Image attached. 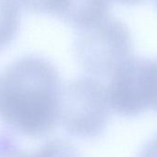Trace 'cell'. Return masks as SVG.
Returning a JSON list of instances; mask_svg holds the SVG:
<instances>
[{"label":"cell","mask_w":157,"mask_h":157,"mask_svg":"<svg viewBox=\"0 0 157 157\" xmlns=\"http://www.w3.org/2000/svg\"><path fill=\"white\" fill-rule=\"evenodd\" d=\"M150 108L157 111V58L150 60Z\"/></svg>","instance_id":"obj_10"},{"label":"cell","mask_w":157,"mask_h":157,"mask_svg":"<svg viewBox=\"0 0 157 157\" xmlns=\"http://www.w3.org/2000/svg\"><path fill=\"white\" fill-rule=\"evenodd\" d=\"M32 157H81V155L69 140L55 139L47 141Z\"/></svg>","instance_id":"obj_7"},{"label":"cell","mask_w":157,"mask_h":157,"mask_svg":"<svg viewBox=\"0 0 157 157\" xmlns=\"http://www.w3.org/2000/svg\"><path fill=\"white\" fill-rule=\"evenodd\" d=\"M77 59L94 78H110L133 56V43L128 28L109 15L81 30L76 45Z\"/></svg>","instance_id":"obj_3"},{"label":"cell","mask_w":157,"mask_h":157,"mask_svg":"<svg viewBox=\"0 0 157 157\" xmlns=\"http://www.w3.org/2000/svg\"><path fill=\"white\" fill-rule=\"evenodd\" d=\"M25 10L36 14L58 16L66 0H17Z\"/></svg>","instance_id":"obj_8"},{"label":"cell","mask_w":157,"mask_h":157,"mask_svg":"<svg viewBox=\"0 0 157 157\" xmlns=\"http://www.w3.org/2000/svg\"><path fill=\"white\" fill-rule=\"evenodd\" d=\"M138 157H157V134L143 145Z\"/></svg>","instance_id":"obj_11"},{"label":"cell","mask_w":157,"mask_h":157,"mask_svg":"<svg viewBox=\"0 0 157 157\" xmlns=\"http://www.w3.org/2000/svg\"><path fill=\"white\" fill-rule=\"evenodd\" d=\"M114 1H117V3L122 5H137L145 1V0H114Z\"/></svg>","instance_id":"obj_12"},{"label":"cell","mask_w":157,"mask_h":157,"mask_svg":"<svg viewBox=\"0 0 157 157\" xmlns=\"http://www.w3.org/2000/svg\"><path fill=\"white\" fill-rule=\"evenodd\" d=\"M111 0H66L57 17L83 30L108 16Z\"/></svg>","instance_id":"obj_5"},{"label":"cell","mask_w":157,"mask_h":157,"mask_svg":"<svg viewBox=\"0 0 157 157\" xmlns=\"http://www.w3.org/2000/svg\"><path fill=\"white\" fill-rule=\"evenodd\" d=\"M0 157H32L20 148L14 139L7 133H0Z\"/></svg>","instance_id":"obj_9"},{"label":"cell","mask_w":157,"mask_h":157,"mask_svg":"<svg viewBox=\"0 0 157 157\" xmlns=\"http://www.w3.org/2000/svg\"><path fill=\"white\" fill-rule=\"evenodd\" d=\"M110 110L106 86L94 77L77 78L61 89L58 121L73 136H100L108 125Z\"/></svg>","instance_id":"obj_2"},{"label":"cell","mask_w":157,"mask_h":157,"mask_svg":"<svg viewBox=\"0 0 157 157\" xmlns=\"http://www.w3.org/2000/svg\"><path fill=\"white\" fill-rule=\"evenodd\" d=\"M21 23V6L17 0H0V50L14 39Z\"/></svg>","instance_id":"obj_6"},{"label":"cell","mask_w":157,"mask_h":157,"mask_svg":"<svg viewBox=\"0 0 157 157\" xmlns=\"http://www.w3.org/2000/svg\"><path fill=\"white\" fill-rule=\"evenodd\" d=\"M155 3H156V6H157V0H155Z\"/></svg>","instance_id":"obj_13"},{"label":"cell","mask_w":157,"mask_h":157,"mask_svg":"<svg viewBox=\"0 0 157 157\" xmlns=\"http://www.w3.org/2000/svg\"><path fill=\"white\" fill-rule=\"evenodd\" d=\"M150 58L132 56L109 78L110 108L120 117H134L150 109Z\"/></svg>","instance_id":"obj_4"},{"label":"cell","mask_w":157,"mask_h":157,"mask_svg":"<svg viewBox=\"0 0 157 157\" xmlns=\"http://www.w3.org/2000/svg\"><path fill=\"white\" fill-rule=\"evenodd\" d=\"M61 89L58 71L44 58L14 61L0 77V120L28 137L47 135L58 122Z\"/></svg>","instance_id":"obj_1"}]
</instances>
